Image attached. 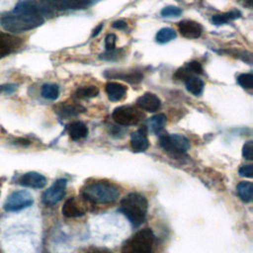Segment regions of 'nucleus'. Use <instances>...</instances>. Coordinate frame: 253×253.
Segmentation results:
<instances>
[{"label": "nucleus", "instance_id": "6", "mask_svg": "<svg viewBox=\"0 0 253 253\" xmlns=\"http://www.w3.org/2000/svg\"><path fill=\"white\" fill-rule=\"evenodd\" d=\"M112 118L118 125L133 126L141 120L142 115L131 106H121L114 110Z\"/></svg>", "mask_w": 253, "mask_h": 253}, {"label": "nucleus", "instance_id": "28", "mask_svg": "<svg viewBox=\"0 0 253 253\" xmlns=\"http://www.w3.org/2000/svg\"><path fill=\"white\" fill-rule=\"evenodd\" d=\"M182 13V10L176 6H167L162 9L161 16L162 17H178Z\"/></svg>", "mask_w": 253, "mask_h": 253}, {"label": "nucleus", "instance_id": "22", "mask_svg": "<svg viewBox=\"0 0 253 253\" xmlns=\"http://www.w3.org/2000/svg\"><path fill=\"white\" fill-rule=\"evenodd\" d=\"M20 44H21V39L4 32H0V45L13 49L19 46Z\"/></svg>", "mask_w": 253, "mask_h": 253}, {"label": "nucleus", "instance_id": "30", "mask_svg": "<svg viewBox=\"0 0 253 253\" xmlns=\"http://www.w3.org/2000/svg\"><path fill=\"white\" fill-rule=\"evenodd\" d=\"M190 73H195V74H202L203 73V67L199 61H191L188 62L187 65L185 66Z\"/></svg>", "mask_w": 253, "mask_h": 253}, {"label": "nucleus", "instance_id": "19", "mask_svg": "<svg viewBox=\"0 0 253 253\" xmlns=\"http://www.w3.org/2000/svg\"><path fill=\"white\" fill-rule=\"evenodd\" d=\"M185 85L187 90L192 93L193 95H200L204 89V82L197 76L190 75L185 79Z\"/></svg>", "mask_w": 253, "mask_h": 253}, {"label": "nucleus", "instance_id": "3", "mask_svg": "<svg viewBox=\"0 0 253 253\" xmlns=\"http://www.w3.org/2000/svg\"><path fill=\"white\" fill-rule=\"evenodd\" d=\"M3 28L12 33H19L23 31L32 30L43 24L42 15H24V14H10L3 16L1 19Z\"/></svg>", "mask_w": 253, "mask_h": 253}, {"label": "nucleus", "instance_id": "16", "mask_svg": "<svg viewBox=\"0 0 253 253\" xmlns=\"http://www.w3.org/2000/svg\"><path fill=\"white\" fill-rule=\"evenodd\" d=\"M13 13L24 15H42V9L33 1H22L15 6Z\"/></svg>", "mask_w": 253, "mask_h": 253}, {"label": "nucleus", "instance_id": "11", "mask_svg": "<svg viewBox=\"0 0 253 253\" xmlns=\"http://www.w3.org/2000/svg\"><path fill=\"white\" fill-rule=\"evenodd\" d=\"M136 105L138 106L139 109L145 112L153 113L160 108L161 102H160V99L155 94L144 93L136 100Z\"/></svg>", "mask_w": 253, "mask_h": 253}, {"label": "nucleus", "instance_id": "15", "mask_svg": "<svg viewBox=\"0 0 253 253\" xmlns=\"http://www.w3.org/2000/svg\"><path fill=\"white\" fill-rule=\"evenodd\" d=\"M62 214L66 217H78L84 214V210L74 198H70L62 207Z\"/></svg>", "mask_w": 253, "mask_h": 253}, {"label": "nucleus", "instance_id": "2", "mask_svg": "<svg viewBox=\"0 0 253 253\" xmlns=\"http://www.w3.org/2000/svg\"><path fill=\"white\" fill-rule=\"evenodd\" d=\"M147 210V200L139 193H129L121 201L120 211L134 226H137L143 222Z\"/></svg>", "mask_w": 253, "mask_h": 253}, {"label": "nucleus", "instance_id": "14", "mask_svg": "<svg viewBox=\"0 0 253 253\" xmlns=\"http://www.w3.org/2000/svg\"><path fill=\"white\" fill-rule=\"evenodd\" d=\"M105 91L111 101H120L125 97L126 87L118 82H108L106 84Z\"/></svg>", "mask_w": 253, "mask_h": 253}, {"label": "nucleus", "instance_id": "10", "mask_svg": "<svg viewBox=\"0 0 253 253\" xmlns=\"http://www.w3.org/2000/svg\"><path fill=\"white\" fill-rule=\"evenodd\" d=\"M180 34L187 39H198L201 37L203 29L202 26L192 20H184L178 24Z\"/></svg>", "mask_w": 253, "mask_h": 253}, {"label": "nucleus", "instance_id": "8", "mask_svg": "<svg viewBox=\"0 0 253 253\" xmlns=\"http://www.w3.org/2000/svg\"><path fill=\"white\" fill-rule=\"evenodd\" d=\"M66 185H67V181L65 179H57L42 194V202L45 205L52 206L58 203L59 201H61L65 195Z\"/></svg>", "mask_w": 253, "mask_h": 253}, {"label": "nucleus", "instance_id": "34", "mask_svg": "<svg viewBox=\"0 0 253 253\" xmlns=\"http://www.w3.org/2000/svg\"><path fill=\"white\" fill-rule=\"evenodd\" d=\"M126 23L125 21H122V20H119V21H115L113 24H112V27L117 29V30H124L126 28Z\"/></svg>", "mask_w": 253, "mask_h": 253}, {"label": "nucleus", "instance_id": "5", "mask_svg": "<svg viewBox=\"0 0 253 253\" xmlns=\"http://www.w3.org/2000/svg\"><path fill=\"white\" fill-rule=\"evenodd\" d=\"M160 146L172 153H184L190 148V141L182 134L163 133L159 135Z\"/></svg>", "mask_w": 253, "mask_h": 253}, {"label": "nucleus", "instance_id": "31", "mask_svg": "<svg viewBox=\"0 0 253 253\" xmlns=\"http://www.w3.org/2000/svg\"><path fill=\"white\" fill-rule=\"evenodd\" d=\"M116 41H117L116 35H114V34H109V35H107V37L105 38V47H106L107 51H110V50L115 49Z\"/></svg>", "mask_w": 253, "mask_h": 253}, {"label": "nucleus", "instance_id": "24", "mask_svg": "<svg viewBox=\"0 0 253 253\" xmlns=\"http://www.w3.org/2000/svg\"><path fill=\"white\" fill-rule=\"evenodd\" d=\"M176 38V32L171 28H162L156 34V42L159 43L168 42Z\"/></svg>", "mask_w": 253, "mask_h": 253}, {"label": "nucleus", "instance_id": "27", "mask_svg": "<svg viewBox=\"0 0 253 253\" xmlns=\"http://www.w3.org/2000/svg\"><path fill=\"white\" fill-rule=\"evenodd\" d=\"M237 82L241 87L251 89L253 88V75L251 73H242L237 77Z\"/></svg>", "mask_w": 253, "mask_h": 253}, {"label": "nucleus", "instance_id": "25", "mask_svg": "<svg viewBox=\"0 0 253 253\" xmlns=\"http://www.w3.org/2000/svg\"><path fill=\"white\" fill-rule=\"evenodd\" d=\"M76 96L79 98H84V99H89V98H93L96 97L99 94V89L98 87L94 86V85H90V86H84V87H80L76 90Z\"/></svg>", "mask_w": 253, "mask_h": 253}, {"label": "nucleus", "instance_id": "36", "mask_svg": "<svg viewBox=\"0 0 253 253\" xmlns=\"http://www.w3.org/2000/svg\"><path fill=\"white\" fill-rule=\"evenodd\" d=\"M87 253H113L107 249L104 248H92L90 250H88Z\"/></svg>", "mask_w": 253, "mask_h": 253}, {"label": "nucleus", "instance_id": "1", "mask_svg": "<svg viewBox=\"0 0 253 253\" xmlns=\"http://www.w3.org/2000/svg\"><path fill=\"white\" fill-rule=\"evenodd\" d=\"M81 194L84 199L93 204H110L117 201L120 192L113 183L101 180L86 184Z\"/></svg>", "mask_w": 253, "mask_h": 253}, {"label": "nucleus", "instance_id": "35", "mask_svg": "<svg viewBox=\"0 0 253 253\" xmlns=\"http://www.w3.org/2000/svg\"><path fill=\"white\" fill-rule=\"evenodd\" d=\"M11 51H12V49H10V48H8V47H6V46L0 45V58L6 56V55L9 54Z\"/></svg>", "mask_w": 253, "mask_h": 253}, {"label": "nucleus", "instance_id": "23", "mask_svg": "<svg viewBox=\"0 0 253 253\" xmlns=\"http://www.w3.org/2000/svg\"><path fill=\"white\" fill-rule=\"evenodd\" d=\"M41 94L43 98L47 100H55L59 95V88L56 84L46 83L42 86Z\"/></svg>", "mask_w": 253, "mask_h": 253}, {"label": "nucleus", "instance_id": "4", "mask_svg": "<svg viewBox=\"0 0 253 253\" xmlns=\"http://www.w3.org/2000/svg\"><path fill=\"white\" fill-rule=\"evenodd\" d=\"M154 234L150 228H142L130 236L123 245L122 253H150Z\"/></svg>", "mask_w": 253, "mask_h": 253}, {"label": "nucleus", "instance_id": "26", "mask_svg": "<svg viewBox=\"0 0 253 253\" xmlns=\"http://www.w3.org/2000/svg\"><path fill=\"white\" fill-rule=\"evenodd\" d=\"M115 77H118L120 79H123L125 81H127L129 83H138L142 79V74L139 72H129V73H122L115 75Z\"/></svg>", "mask_w": 253, "mask_h": 253}, {"label": "nucleus", "instance_id": "29", "mask_svg": "<svg viewBox=\"0 0 253 253\" xmlns=\"http://www.w3.org/2000/svg\"><path fill=\"white\" fill-rule=\"evenodd\" d=\"M242 156L247 160L253 159V141L249 140L245 142L242 147Z\"/></svg>", "mask_w": 253, "mask_h": 253}, {"label": "nucleus", "instance_id": "33", "mask_svg": "<svg viewBox=\"0 0 253 253\" xmlns=\"http://www.w3.org/2000/svg\"><path fill=\"white\" fill-rule=\"evenodd\" d=\"M16 89V85L14 84H5L0 86V92H5V93H11Z\"/></svg>", "mask_w": 253, "mask_h": 253}, {"label": "nucleus", "instance_id": "21", "mask_svg": "<svg viewBox=\"0 0 253 253\" xmlns=\"http://www.w3.org/2000/svg\"><path fill=\"white\" fill-rule=\"evenodd\" d=\"M240 12L237 10H233L230 12H226V13H222V14H217V15H213L211 18V21L214 25H223L228 23L229 21L235 20L237 18L240 17Z\"/></svg>", "mask_w": 253, "mask_h": 253}, {"label": "nucleus", "instance_id": "13", "mask_svg": "<svg viewBox=\"0 0 253 253\" xmlns=\"http://www.w3.org/2000/svg\"><path fill=\"white\" fill-rule=\"evenodd\" d=\"M19 184L24 187L41 189L45 186L46 179L44 176L38 172H28L21 176L19 180Z\"/></svg>", "mask_w": 253, "mask_h": 253}, {"label": "nucleus", "instance_id": "7", "mask_svg": "<svg viewBox=\"0 0 253 253\" xmlns=\"http://www.w3.org/2000/svg\"><path fill=\"white\" fill-rule=\"evenodd\" d=\"M33 202V197L28 191H16L8 196L3 208L7 211H16L30 207Z\"/></svg>", "mask_w": 253, "mask_h": 253}, {"label": "nucleus", "instance_id": "18", "mask_svg": "<svg viewBox=\"0 0 253 253\" xmlns=\"http://www.w3.org/2000/svg\"><path fill=\"white\" fill-rule=\"evenodd\" d=\"M236 192L244 203H250L253 198V185L251 182L242 181L236 186Z\"/></svg>", "mask_w": 253, "mask_h": 253}, {"label": "nucleus", "instance_id": "37", "mask_svg": "<svg viewBox=\"0 0 253 253\" xmlns=\"http://www.w3.org/2000/svg\"><path fill=\"white\" fill-rule=\"evenodd\" d=\"M102 28H103V24H100L96 29H94V31H93V34H92V37L94 38V37H96V36H98L99 34H100V32H101V30H102Z\"/></svg>", "mask_w": 253, "mask_h": 253}, {"label": "nucleus", "instance_id": "9", "mask_svg": "<svg viewBox=\"0 0 253 253\" xmlns=\"http://www.w3.org/2000/svg\"><path fill=\"white\" fill-rule=\"evenodd\" d=\"M48 7L57 10L86 9L98 0H42Z\"/></svg>", "mask_w": 253, "mask_h": 253}, {"label": "nucleus", "instance_id": "12", "mask_svg": "<svg viewBox=\"0 0 253 253\" xmlns=\"http://www.w3.org/2000/svg\"><path fill=\"white\" fill-rule=\"evenodd\" d=\"M130 146L135 152H142L148 148L149 141L145 127L139 128L130 134Z\"/></svg>", "mask_w": 253, "mask_h": 253}, {"label": "nucleus", "instance_id": "20", "mask_svg": "<svg viewBox=\"0 0 253 253\" xmlns=\"http://www.w3.org/2000/svg\"><path fill=\"white\" fill-rule=\"evenodd\" d=\"M166 122H167V119H166V116L164 114H157V115L151 117L148 120L147 124H148L149 128L154 133H157V134L160 135L161 131L164 129Z\"/></svg>", "mask_w": 253, "mask_h": 253}, {"label": "nucleus", "instance_id": "32", "mask_svg": "<svg viewBox=\"0 0 253 253\" xmlns=\"http://www.w3.org/2000/svg\"><path fill=\"white\" fill-rule=\"evenodd\" d=\"M238 173L240 176L242 177H246V178H251L253 176V168L252 165L248 164V165H242L239 170Z\"/></svg>", "mask_w": 253, "mask_h": 253}, {"label": "nucleus", "instance_id": "17", "mask_svg": "<svg viewBox=\"0 0 253 253\" xmlns=\"http://www.w3.org/2000/svg\"><path fill=\"white\" fill-rule=\"evenodd\" d=\"M67 130L72 140L82 139L88 134V128L82 122H73L69 124Z\"/></svg>", "mask_w": 253, "mask_h": 253}]
</instances>
